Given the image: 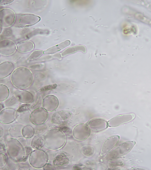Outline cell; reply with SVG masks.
I'll return each instance as SVG.
<instances>
[{
	"label": "cell",
	"instance_id": "7c38bea8",
	"mask_svg": "<svg viewBox=\"0 0 151 170\" xmlns=\"http://www.w3.org/2000/svg\"><path fill=\"white\" fill-rule=\"evenodd\" d=\"M91 129L85 124H80L73 128L72 134L73 137L78 140H83L88 138L91 134Z\"/></svg>",
	"mask_w": 151,
	"mask_h": 170
},
{
	"label": "cell",
	"instance_id": "52a82bcc",
	"mask_svg": "<svg viewBox=\"0 0 151 170\" xmlns=\"http://www.w3.org/2000/svg\"><path fill=\"white\" fill-rule=\"evenodd\" d=\"M40 17L32 14H16L13 25L17 27H25L33 25L40 20Z\"/></svg>",
	"mask_w": 151,
	"mask_h": 170
},
{
	"label": "cell",
	"instance_id": "ac0fdd59",
	"mask_svg": "<svg viewBox=\"0 0 151 170\" xmlns=\"http://www.w3.org/2000/svg\"><path fill=\"white\" fill-rule=\"evenodd\" d=\"M91 130L95 132H99L106 129L108 126V122L100 118L92 119L86 122Z\"/></svg>",
	"mask_w": 151,
	"mask_h": 170
},
{
	"label": "cell",
	"instance_id": "9c48e42d",
	"mask_svg": "<svg viewBox=\"0 0 151 170\" xmlns=\"http://www.w3.org/2000/svg\"><path fill=\"white\" fill-rule=\"evenodd\" d=\"M71 162L72 160L70 155L62 151L56 153L52 160V164L59 169L68 167L71 165Z\"/></svg>",
	"mask_w": 151,
	"mask_h": 170
},
{
	"label": "cell",
	"instance_id": "83f0119b",
	"mask_svg": "<svg viewBox=\"0 0 151 170\" xmlns=\"http://www.w3.org/2000/svg\"><path fill=\"white\" fill-rule=\"evenodd\" d=\"M44 51L37 50L33 51L28 57V59L29 61H32L37 59L44 54Z\"/></svg>",
	"mask_w": 151,
	"mask_h": 170
},
{
	"label": "cell",
	"instance_id": "5b68a950",
	"mask_svg": "<svg viewBox=\"0 0 151 170\" xmlns=\"http://www.w3.org/2000/svg\"><path fill=\"white\" fill-rule=\"evenodd\" d=\"M28 159L30 165L36 169L43 168L49 160L47 153L41 149H35L33 150Z\"/></svg>",
	"mask_w": 151,
	"mask_h": 170
},
{
	"label": "cell",
	"instance_id": "d590c367",
	"mask_svg": "<svg viewBox=\"0 0 151 170\" xmlns=\"http://www.w3.org/2000/svg\"><path fill=\"white\" fill-rule=\"evenodd\" d=\"M17 139L23 146L26 145L27 141L26 138L23 137H22Z\"/></svg>",
	"mask_w": 151,
	"mask_h": 170
},
{
	"label": "cell",
	"instance_id": "8d00e7d4",
	"mask_svg": "<svg viewBox=\"0 0 151 170\" xmlns=\"http://www.w3.org/2000/svg\"><path fill=\"white\" fill-rule=\"evenodd\" d=\"M14 0H0V4H9L12 2Z\"/></svg>",
	"mask_w": 151,
	"mask_h": 170
},
{
	"label": "cell",
	"instance_id": "7a4b0ae2",
	"mask_svg": "<svg viewBox=\"0 0 151 170\" xmlns=\"http://www.w3.org/2000/svg\"><path fill=\"white\" fill-rule=\"evenodd\" d=\"M43 137L45 141V146L52 151L60 149L65 146L66 141L65 134L59 129L49 130L43 134Z\"/></svg>",
	"mask_w": 151,
	"mask_h": 170
},
{
	"label": "cell",
	"instance_id": "d6986e66",
	"mask_svg": "<svg viewBox=\"0 0 151 170\" xmlns=\"http://www.w3.org/2000/svg\"><path fill=\"white\" fill-rule=\"evenodd\" d=\"M14 66L9 61L3 62L0 64V79H3L11 75L14 70Z\"/></svg>",
	"mask_w": 151,
	"mask_h": 170
},
{
	"label": "cell",
	"instance_id": "603a6c76",
	"mask_svg": "<svg viewBox=\"0 0 151 170\" xmlns=\"http://www.w3.org/2000/svg\"><path fill=\"white\" fill-rule=\"evenodd\" d=\"M34 48L32 42L29 41L22 42L19 44L17 46V50L22 53H27L32 50Z\"/></svg>",
	"mask_w": 151,
	"mask_h": 170
},
{
	"label": "cell",
	"instance_id": "836d02e7",
	"mask_svg": "<svg viewBox=\"0 0 151 170\" xmlns=\"http://www.w3.org/2000/svg\"><path fill=\"white\" fill-rule=\"evenodd\" d=\"M43 170H58L59 169L56 167L53 164L47 163L43 167Z\"/></svg>",
	"mask_w": 151,
	"mask_h": 170
},
{
	"label": "cell",
	"instance_id": "484cf974",
	"mask_svg": "<svg viewBox=\"0 0 151 170\" xmlns=\"http://www.w3.org/2000/svg\"><path fill=\"white\" fill-rule=\"evenodd\" d=\"M82 153L85 156L91 157L95 153V150L91 146H83L81 148Z\"/></svg>",
	"mask_w": 151,
	"mask_h": 170
},
{
	"label": "cell",
	"instance_id": "6da1fadb",
	"mask_svg": "<svg viewBox=\"0 0 151 170\" xmlns=\"http://www.w3.org/2000/svg\"><path fill=\"white\" fill-rule=\"evenodd\" d=\"M33 74L25 67L16 68L11 75L10 79L13 86L18 89H25L29 87L34 81Z\"/></svg>",
	"mask_w": 151,
	"mask_h": 170
},
{
	"label": "cell",
	"instance_id": "ffe728a7",
	"mask_svg": "<svg viewBox=\"0 0 151 170\" xmlns=\"http://www.w3.org/2000/svg\"><path fill=\"white\" fill-rule=\"evenodd\" d=\"M24 126V125L18 123L13 124L9 127L8 130L10 136L17 139L23 137L22 130Z\"/></svg>",
	"mask_w": 151,
	"mask_h": 170
},
{
	"label": "cell",
	"instance_id": "9a60e30c",
	"mask_svg": "<svg viewBox=\"0 0 151 170\" xmlns=\"http://www.w3.org/2000/svg\"><path fill=\"white\" fill-rule=\"evenodd\" d=\"M17 47L12 40L7 39L2 40L0 42V53L4 56L13 54L16 52Z\"/></svg>",
	"mask_w": 151,
	"mask_h": 170
},
{
	"label": "cell",
	"instance_id": "44dd1931",
	"mask_svg": "<svg viewBox=\"0 0 151 170\" xmlns=\"http://www.w3.org/2000/svg\"><path fill=\"white\" fill-rule=\"evenodd\" d=\"M70 41L69 40H66L44 51V54H51L55 53L68 46L70 44Z\"/></svg>",
	"mask_w": 151,
	"mask_h": 170
},
{
	"label": "cell",
	"instance_id": "2e32d148",
	"mask_svg": "<svg viewBox=\"0 0 151 170\" xmlns=\"http://www.w3.org/2000/svg\"><path fill=\"white\" fill-rule=\"evenodd\" d=\"M13 95L19 102L22 103L30 104L34 99L33 94L25 89L16 90L13 92Z\"/></svg>",
	"mask_w": 151,
	"mask_h": 170
},
{
	"label": "cell",
	"instance_id": "f1b7e54d",
	"mask_svg": "<svg viewBox=\"0 0 151 170\" xmlns=\"http://www.w3.org/2000/svg\"><path fill=\"white\" fill-rule=\"evenodd\" d=\"M19 102L16 99L15 97L13 96L8 98L4 102L5 105L10 107H11L13 106L18 103Z\"/></svg>",
	"mask_w": 151,
	"mask_h": 170
},
{
	"label": "cell",
	"instance_id": "f546056e",
	"mask_svg": "<svg viewBox=\"0 0 151 170\" xmlns=\"http://www.w3.org/2000/svg\"><path fill=\"white\" fill-rule=\"evenodd\" d=\"M30 106V104L23 103L18 107L17 110L18 113H22L27 111Z\"/></svg>",
	"mask_w": 151,
	"mask_h": 170
},
{
	"label": "cell",
	"instance_id": "1f68e13d",
	"mask_svg": "<svg viewBox=\"0 0 151 170\" xmlns=\"http://www.w3.org/2000/svg\"><path fill=\"white\" fill-rule=\"evenodd\" d=\"M0 168L6 166L8 162V158L5 153L0 152Z\"/></svg>",
	"mask_w": 151,
	"mask_h": 170
},
{
	"label": "cell",
	"instance_id": "277c9868",
	"mask_svg": "<svg viewBox=\"0 0 151 170\" xmlns=\"http://www.w3.org/2000/svg\"><path fill=\"white\" fill-rule=\"evenodd\" d=\"M134 141H126L117 148L107 153L104 159L105 161H111L123 156L129 153L135 144Z\"/></svg>",
	"mask_w": 151,
	"mask_h": 170
},
{
	"label": "cell",
	"instance_id": "d4e9b609",
	"mask_svg": "<svg viewBox=\"0 0 151 170\" xmlns=\"http://www.w3.org/2000/svg\"><path fill=\"white\" fill-rule=\"evenodd\" d=\"M10 94L8 87L3 84H0V102L6 100L9 97Z\"/></svg>",
	"mask_w": 151,
	"mask_h": 170
},
{
	"label": "cell",
	"instance_id": "e575fe53",
	"mask_svg": "<svg viewBox=\"0 0 151 170\" xmlns=\"http://www.w3.org/2000/svg\"><path fill=\"white\" fill-rule=\"evenodd\" d=\"M26 156L29 158L33 150L31 146H24Z\"/></svg>",
	"mask_w": 151,
	"mask_h": 170
},
{
	"label": "cell",
	"instance_id": "30bf717a",
	"mask_svg": "<svg viewBox=\"0 0 151 170\" xmlns=\"http://www.w3.org/2000/svg\"><path fill=\"white\" fill-rule=\"evenodd\" d=\"M16 14L13 10L8 8L0 10V21L1 27H7L13 25Z\"/></svg>",
	"mask_w": 151,
	"mask_h": 170
},
{
	"label": "cell",
	"instance_id": "4dcf8cb0",
	"mask_svg": "<svg viewBox=\"0 0 151 170\" xmlns=\"http://www.w3.org/2000/svg\"><path fill=\"white\" fill-rule=\"evenodd\" d=\"M57 86L58 85L56 84L48 85L41 88L38 89L37 91L41 92L53 90L56 89Z\"/></svg>",
	"mask_w": 151,
	"mask_h": 170
},
{
	"label": "cell",
	"instance_id": "cb8c5ba5",
	"mask_svg": "<svg viewBox=\"0 0 151 170\" xmlns=\"http://www.w3.org/2000/svg\"><path fill=\"white\" fill-rule=\"evenodd\" d=\"M23 137L26 139H29L32 138L35 134V128L32 125H24L22 130Z\"/></svg>",
	"mask_w": 151,
	"mask_h": 170
},
{
	"label": "cell",
	"instance_id": "7402d4cb",
	"mask_svg": "<svg viewBox=\"0 0 151 170\" xmlns=\"http://www.w3.org/2000/svg\"><path fill=\"white\" fill-rule=\"evenodd\" d=\"M45 141L43 137L40 135H36L33 138L31 146L35 149H41L45 146Z\"/></svg>",
	"mask_w": 151,
	"mask_h": 170
},
{
	"label": "cell",
	"instance_id": "8fae6325",
	"mask_svg": "<svg viewBox=\"0 0 151 170\" xmlns=\"http://www.w3.org/2000/svg\"><path fill=\"white\" fill-rule=\"evenodd\" d=\"M18 114L17 109L11 107L4 108L0 111V122L5 125L13 122L16 119Z\"/></svg>",
	"mask_w": 151,
	"mask_h": 170
},
{
	"label": "cell",
	"instance_id": "e0dca14e",
	"mask_svg": "<svg viewBox=\"0 0 151 170\" xmlns=\"http://www.w3.org/2000/svg\"><path fill=\"white\" fill-rule=\"evenodd\" d=\"M120 139L118 135L108 137L104 143L101 150V155L103 156L110 151L117 144Z\"/></svg>",
	"mask_w": 151,
	"mask_h": 170
},
{
	"label": "cell",
	"instance_id": "f35d334b",
	"mask_svg": "<svg viewBox=\"0 0 151 170\" xmlns=\"http://www.w3.org/2000/svg\"><path fill=\"white\" fill-rule=\"evenodd\" d=\"M12 169L8 166H5L0 168V170H12Z\"/></svg>",
	"mask_w": 151,
	"mask_h": 170
},
{
	"label": "cell",
	"instance_id": "8992f818",
	"mask_svg": "<svg viewBox=\"0 0 151 170\" xmlns=\"http://www.w3.org/2000/svg\"><path fill=\"white\" fill-rule=\"evenodd\" d=\"M49 117L48 112L43 107H38L34 109L30 114L29 119L32 124L35 126L44 124Z\"/></svg>",
	"mask_w": 151,
	"mask_h": 170
},
{
	"label": "cell",
	"instance_id": "ba28073f",
	"mask_svg": "<svg viewBox=\"0 0 151 170\" xmlns=\"http://www.w3.org/2000/svg\"><path fill=\"white\" fill-rule=\"evenodd\" d=\"M71 113L68 111L60 110L54 112L51 117V123L57 125H64L68 123L72 117Z\"/></svg>",
	"mask_w": 151,
	"mask_h": 170
},
{
	"label": "cell",
	"instance_id": "ab89813d",
	"mask_svg": "<svg viewBox=\"0 0 151 170\" xmlns=\"http://www.w3.org/2000/svg\"><path fill=\"white\" fill-rule=\"evenodd\" d=\"M4 108V106L2 102L0 103V111Z\"/></svg>",
	"mask_w": 151,
	"mask_h": 170
},
{
	"label": "cell",
	"instance_id": "4316f807",
	"mask_svg": "<svg viewBox=\"0 0 151 170\" xmlns=\"http://www.w3.org/2000/svg\"><path fill=\"white\" fill-rule=\"evenodd\" d=\"M45 124L40 125L36 126L35 128V134L40 135L45 133L47 131L48 127L47 125Z\"/></svg>",
	"mask_w": 151,
	"mask_h": 170
},
{
	"label": "cell",
	"instance_id": "4fadbf2b",
	"mask_svg": "<svg viewBox=\"0 0 151 170\" xmlns=\"http://www.w3.org/2000/svg\"><path fill=\"white\" fill-rule=\"evenodd\" d=\"M42 107L48 112L55 111L58 108L59 101L57 97L53 95H48L42 99Z\"/></svg>",
	"mask_w": 151,
	"mask_h": 170
},
{
	"label": "cell",
	"instance_id": "5bb4252c",
	"mask_svg": "<svg viewBox=\"0 0 151 170\" xmlns=\"http://www.w3.org/2000/svg\"><path fill=\"white\" fill-rule=\"evenodd\" d=\"M135 117V115L134 113L118 115L108 121V126L111 127H116L131 121Z\"/></svg>",
	"mask_w": 151,
	"mask_h": 170
},
{
	"label": "cell",
	"instance_id": "74e56055",
	"mask_svg": "<svg viewBox=\"0 0 151 170\" xmlns=\"http://www.w3.org/2000/svg\"><path fill=\"white\" fill-rule=\"evenodd\" d=\"M4 134V130L3 127L1 125L0 126V137L2 138Z\"/></svg>",
	"mask_w": 151,
	"mask_h": 170
},
{
	"label": "cell",
	"instance_id": "d6a6232c",
	"mask_svg": "<svg viewBox=\"0 0 151 170\" xmlns=\"http://www.w3.org/2000/svg\"><path fill=\"white\" fill-rule=\"evenodd\" d=\"M0 152L5 153L6 152V142L2 138H0Z\"/></svg>",
	"mask_w": 151,
	"mask_h": 170
},
{
	"label": "cell",
	"instance_id": "3957f363",
	"mask_svg": "<svg viewBox=\"0 0 151 170\" xmlns=\"http://www.w3.org/2000/svg\"><path fill=\"white\" fill-rule=\"evenodd\" d=\"M6 143L7 153L13 161L16 163L25 162L28 158L26 156L24 146L17 139L8 137Z\"/></svg>",
	"mask_w": 151,
	"mask_h": 170
}]
</instances>
